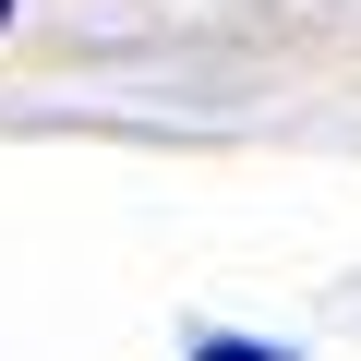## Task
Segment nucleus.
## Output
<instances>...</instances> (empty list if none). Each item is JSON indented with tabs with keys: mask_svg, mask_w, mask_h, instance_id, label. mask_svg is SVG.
<instances>
[{
	"mask_svg": "<svg viewBox=\"0 0 361 361\" xmlns=\"http://www.w3.org/2000/svg\"><path fill=\"white\" fill-rule=\"evenodd\" d=\"M193 361H289V349H277V337H229V325H205Z\"/></svg>",
	"mask_w": 361,
	"mask_h": 361,
	"instance_id": "obj_1",
	"label": "nucleus"
},
{
	"mask_svg": "<svg viewBox=\"0 0 361 361\" xmlns=\"http://www.w3.org/2000/svg\"><path fill=\"white\" fill-rule=\"evenodd\" d=\"M0 25H13V0H0Z\"/></svg>",
	"mask_w": 361,
	"mask_h": 361,
	"instance_id": "obj_2",
	"label": "nucleus"
}]
</instances>
